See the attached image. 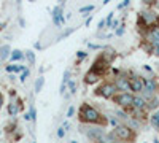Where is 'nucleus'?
I'll return each mask as SVG.
<instances>
[{
  "label": "nucleus",
  "mask_w": 159,
  "mask_h": 143,
  "mask_svg": "<svg viewBox=\"0 0 159 143\" xmlns=\"http://www.w3.org/2000/svg\"><path fill=\"white\" fill-rule=\"evenodd\" d=\"M8 113L11 116H15L18 113V105H16V103H10V105H8Z\"/></svg>",
  "instance_id": "f3484780"
},
{
  "label": "nucleus",
  "mask_w": 159,
  "mask_h": 143,
  "mask_svg": "<svg viewBox=\"0 0 159 143\" xmlns=\"http://www.w3.org/2000/svg\"><path fill=\"white\" fill-rule=\"evenodd\" d=\"M35 114H37V111H35V108H34V107H30V113H29V116H30V119H34V121H35V118H37V116H35Z\"/></svg>",
  "instance_id": "5701e85b"
},
{
  "label": "nucleus",
  "mask_w": 159,
  "mask_h": 143,
  "mask_svg": "<svg viewBox=\"0 0 159 143\" xmlns=\"http://www.w3.org/2000/svg\"><path fill=\"white\" fill-rule=\"evenodd\" d=\"M103 25H105V21H100L99 22V29H103Z\"/></svg>",
  "instance_id": "c85d7f7f"
},
{
  "label": "nucleus",
  "mask_w": 159,
  "mask_h": 143,
  "mask_svg": "<svg viewBox=\"0 0 159 143\" xmlns=\"http://www.w3.org/2000/svg\"><path fill=\"white\" fill-rule=\"evenodd\" d=\"M67 84H69V87H70V92L73 94V92H75V89H76V83H75V81H69Z\"/></svg>",
  "instance_id": "4be33fe9"
},
{
  "label": "nucleus",
  "mask_w": 159,
  "mask_h": 143,
  "mask_svg": "<svg viewBox=\"0 0 159 143\" xmlns=\"http://www.w3.org/2000/svg\"><path fill=\"white\" fill-rule=\"evenodd\" d=\"M73 111H75L73 107H70V108L67 110V118H72V116H73Z\"/></svg>",
  "instance_id": "bb28decb"
},
{
  "label": "nucleus",
  "mask_w": 159,
  "mask_h": 143,
  "mask_svg": "<svg viewBox=\"0 0 159 143\" xmlns=\"http://www.w3.org/2000/svg\"><path fill=\"white\" fill-rule=\"evenodd\" d=\"M100 118V114L97 113V110H94L89 105H83L81 107V119L88 121V123H97Z\"/></svg>",
  "instance_id": "f257e3e1"
},
{
  "label": "nucleus",
  "mask_w": 159,
  "mask_h": 143,
  "mask_svg": "<svg viewBox=\"0 0 159 143\" xmlns=\"http://www.w3.org/2000/svg\"><path fill=\"white\" fill-rule=\"evenodd\" d=\"M11 60H22V53L21 51H13V54H11Z\"/></svg>",
  "instance_id": "a211bd4d"
},
{
  "label": "nucleus",
  "mask_w": 159,
  "mask_h": 143,
  "mask_svg": "<svg viewBox=\"0 0 159 143\" xmlns=\"http://www.w3.org/2000/svg\"><path fill=\"white\" fill-rule=\"evenodd\" d=\"M69 78H70V72H69V70H65V72H64V78H62V84H61V91H59L61 94H62L64 91H65V87H67Z\"/></svg>",
  "instance_id": "9d476101"
},
{
  "label": "nucleus",
  "mask_w": 159,
  "mask_h": 143,
  "mask_svg": "<svg viewBox=\"0 0 159 143\" xmlns=\"http://www.w3.org/2000/svg\"><path fill=\"white\" fill-rule=\"evenodd\" d=\"M76 56H78V59H83V57H86V56H88V53H84V51H78Z\"/></svg>",
  "instance_id": "b1692460"
},
{
  "label": "nucleus",
  "mask_w": 159,
  "mask_h": 143,
  "mask_svg": "<svg viewBox=\"0 0 159 143\" xmlns=\"http://www.w3.org/2000/svg\"><path fill=\"white\" fill-rule=\"evenodd\" d=\"M116 87H118V89H121V91H130V84H129V81L124 80V78H118Z\"/></svg>",
  "instance_id": "0eeeda50"
},
{
  "label": "nucleus",
  "mask_w": 159,
  "mask_h": 143,
  "mask_svg": "<svg viewBox=\"0 0 159 143\" xmlns=\"http://www.w3.org/2000/svg\"><path fill=\"white\" fill-rule=\"evenodd\" d=\"M16 2H18V3H21V0H16Z\"/></svg>",
  "instance_id": "473e14b6"
},
{
  "label": "nucleus",
  "mask_w": 159,
  "mask_h": 143,
  "mask_svg": "<svg viewBox=\"0 0 159 143\" xmlns=\"http://www.w3.org/2000/svg\"><path fill=\"white\" fill-rule=\"evenodd\" d=\"M29 76V70H24L22 75H21V81H25V78Z\"/></svg>",
  "instance_id": "a878e982"
},
{
  "label": "nucleus",
  "mask_w": 159,
  "mask_h": 143,
  "mask_svg": "<svg viewBox=\"0 0 159 143\" xmlns=\"http://www.w3.org/2000/svg\"><path fill=\"white\" fill-rule=\"evenodd\" d=\"M113 134H115V137L119 138V140H127V138L132 137V132H130V129H129L127 126H118V127L115 129Z\"/></svg>",
  "instance_id": "f03ea898"
},
{
  "label": "nucleus",
  "mask_w": 159,
  "mask_h": 143,
  "mask_svg": "<svg viewBox=\"0 0 159 143\" xmlns=\"http://www.w3.org/2000/svg\"><path fill=\"white\" fill-rule=\"evenodd\" d=\"M116 34H118V35H123V34H124V29H118Z\"/></svg>",
  "instance_id": "c756f323"
},
{
  "label": "nucleus",
  "mask_w": 159,
  "mask_h": 143,
  "mask_svg": "<svg viewBox=\"0 0 159 143\" xmlns=\"http://www.w3.org/2000/svg\"><path fill=\"white\" fill-rule=\"evenodd\" d=\"M145 87H147L148 92H154L156 91V83L153 80H145Z\"/></svg>",
  "instance_id": "9b49d317"
},
{
  "label": "nucleus",
  "mask_w": 159,
  "mask_h": 143,
  "mask_svg": "<svg viewBox=\"0 0 159 143\" xmlns=\"http://www.w3.org/2000/svg\"><path fill=\"white\" fill-rule=\"evenodd\" d=\"M7 70L8 72H21V70H24V67L22 65H8Z\"/></svg>",
  "instance_id": "6ab92c4d"
},
{
  "label": "nucleus",
  "mask_w": 159,
  "mask_h": 143,
  "mask_svg": "<svg viewBox=\"0 0 159 143\" xmlns=\"http://www.w3.org/2000/svg\"><path fill=\"white\" fill-rule=\"evenodd\" d=\"M97 80H99V73H96L94 70H91L86 75V83L88 84H94V83H97Z\"/></svg>",
  "instance_id": "6e6552de"
},
{
  "label": "nucleus",
  "mask_w": 159,
  "mask_h": 143,
  "mask_svg": "<svg viewBox=\"0 0 159 143\" xmlns=\"http://www.w3.org/2000/svg\"><path fill=\"white\" fill-rule=\"evenodd\" d=\"M142 16H143V21L147 22V24H153L156 21V15H154V13H151V11H145Z\"/></svg>",
  "instance_id": "1a4fd4ad"
},
{
  "label": "nucleus",
  "mask_w": 159,
  "mask_h": 143,
  "mask_svg": "<svg viewBox=\"0 0 159 143\" xmlns=\"http://www.w3.org/2000/svg\"><path fill=\"white\" fill-rule=\"evenodd\" d=\"M129 84H130V91H135V92L143 91V83L139 80V78H132V80L129 81Z\"/></svg>",
  "instance_id": "423d86ee"
},
{
  "label": "nucleus",
  "mask_w": 159,
  "mask_h": 143,
  "mask_svg": "<svg viewBox=\"0 0 159 143\" xmlns=\"http://www.w3.org/2000/svg\"><path fill=\"white\" fill-rule=\"evenodd\" d=\"M25 56H27V60H29L30 64L35 62V54L32 53V51H27V53H25Z\"/></svg>",
  "instance_id": "aec40b11"
},
{
  "label": "nucleus",
  "mask_w": 159,
  "mask_h": 143,
  "mask_svg": "<svg viewBox=\"0 0 159 143\" xmlns=\"http://www.w3.org/2000/svg\"><path fill=\"white\" fill-rule=\"evenodd\" d=\"M52 16L59 18V19H61V22H62V21H64V18H62V8H61V7H56L54 10H52Z\"/></svg>",
  "instance_id": "2eb2a0df"
},
{
  "label": "nucleus",
  "mask_w": 159,
  "mask_h": 143,
  "mask_svg": "<svg viewBox=\"0 0 159 143\" xmlns=\"http://www.w3.org/2000/svg\"><path fill=\"white\" fill-rule=\"evenodd\" d=\"M132 100H134V97L130 94H121L116 97V103H119V105H132Z\"/></svg>",
  "instance_id": "39448f33"
},
{
  "label": "nucleus",
  "mask_w": 159,
  "mask_h": 143,
  "mask_svg": "<svg viewBox=\"0 0 159 143\" xmlns=\"http://www.w3.org/2000/svg\"><path fill=\"white\" fill-rule=\"evenodd\" d=\"M29 2H35V0H29Z\"/></svg>",
  "instance_id": "72a5a7b5"
},
{
  "label": "nucleus",
  "mask_w": 159,
  "mask_h": 143,
  "mask_svg": "<svg viewBox=\"0 0 159 143\" xmlns=\"http://www.w3.org/2000/svg\"><path fill=\"white\" fill-rule=\"evenodd\" d=\"M8 53H10V46L8 45L2 46V49H0V59H7L8 57Z\"/></svg>",
  "instance_id": "4468645a"
},
{
  "label": "nucleus",
  "mask_w": 159,
  "mask_h": 143,
  "mask_svg": "<svg viewBox=\"0 0 159 143\" xmlns=\"http://www.w3.org/2000/svg\"><path fill=\"white\" fill-rule=\"evenodd\" d=\"M2 103H3V97H2V94H0V108H2Z\"/></svg>",
  "instance_id": "7c9ffc66"
},
{
  "label": "nucleus",
  "mask_w": 159,
  "mask_h": 143,
  "mask_svg": "<svg viewBox=\"0 0 159 143\" xmlns=\"http://www.w3.org/2000/svg\"><path fill=\"white\" fill-rule=\"evenodd\" d=\"M64 134H65L64 127H59V129H57V137H59V138H62V137H64Z\"/></svg>",
  "instance_id": "393cba45"
},
{
  "label": "nucleus",
  "mask_w": 159,
  "mask_h": 143,
  "mask_svg": "<svg viewBox=\"0 0 159 143\" xmlns=\"http://www.w3.org/2000/svg\"><path fill=\"white\" fill-rule=\"evenodd\" d=\"M92 10H94V7H92V5H88V7L80 8V13H89V11H92Z\"/></svg>",
  "instance_id": "412c9836"
},
{
  "label": "nucleus",
  "mask_w": 159,
  "mask_h": 143,
  "mask_svg": "<svg viewBox=\"0 0 159 143\" xmlns=\"http://www.w3.org/2000/svg\"><path fill=\"white\" fill-rule=\"evenodd\" d=\"M102 135H103L102 129H97V127H91V129H88V137H89L91 140H100Z\"/></svg>",
  "instance_id": "20e7f679"
},
{
  "label": "nucleus",
  "mask_w": 159,
  "mask_h": 143,
  "mask_svg": "<svg viewBox=\"0 0 159 143\" xmlns=\"http://www.w3.org/2000/svg\"><path fill=\"white\" fill-rule=\"evenodd\" d=\"M132 105H134L135 108H143L145 107V100L140 99V97H135L134 100H132Z\"/></svg>",
  "instance_id": "ddd939ff"
},
{
  "label": "nucleus",
  "mask_w": 159,
  "mask_h": 143,
  "mask_svg": "<svg viewBox=\"0 0 159 143\" xmlns=\"http://www.w3.org/2000/svg\"><path fill=\"white\" fill-rule=\"evenodd\" d=\"M115 89H116V87H115L113 84H105V86H102V87L97 91V92H99L100 96H103V97H107V99H108V97L115 92Z\"/></svg>",
  "instance_id": "7ed1b4c3"
},
{
  "label": "nucleus",
  "mask_w": 159,
  "mask_h": 143,
  "mask_svg": "<svg viewBox=\"0 0 159 143\" xmlns=\"http://www.w3.org/2000/svg\"><path fill=\"white\" fill-rule=\"evenodd\" d=\"M151 123H153V126H154V127H157V129H159V110L151 116Z\"/></svg>",
  "instance_id": "dca6fc26"
},
{
  "label": "nucleus",
  "mask_w": 159,
  "mask_h": 143,
  "mask_svg": "<svg viewBox=\"0 0 159 143\" xmlns=\"http://www.w3.org/2000/svg\"><path fill=\"white\" fill-rule=\"evenodd\" d=\"M156 56L159 57V46H156Z\"/></svg>",
  "instance_id": "2f4dec72"
},
{
  "label": "nucleus",
  "mask_w": 159,
  "mask_h": 143,
  "mask_svg": "<svg viewBox=\"0 0 159 143\" xmlns=\"http://www.w3.org/2000/svg\"><path fill=\"white\" fill-rule=\"evenodd\" d=\"M43 84H45V78L43 76H40V78H37V81H35V92H40L42 91V87H43Z\"/></svg>",
  "instance_id": "f8f14e48"
},
{
  "label": "nucleus",
  "mask_w": 159,
  "mask_h": 143,
  "mask_svg": "<svg viewBox=\"0 0 159 143\" xmlns=\"http://www.w3.org/2000/svg\"><path fill=\"white\" fill-rule=\"evenodd\" d=\"M129 2H130V0H124L123 3H119V5H118V8H124V7H127V5H129Z\"/></svg>",
  "instance_id": "cd10ccee"
}]
</instances>
